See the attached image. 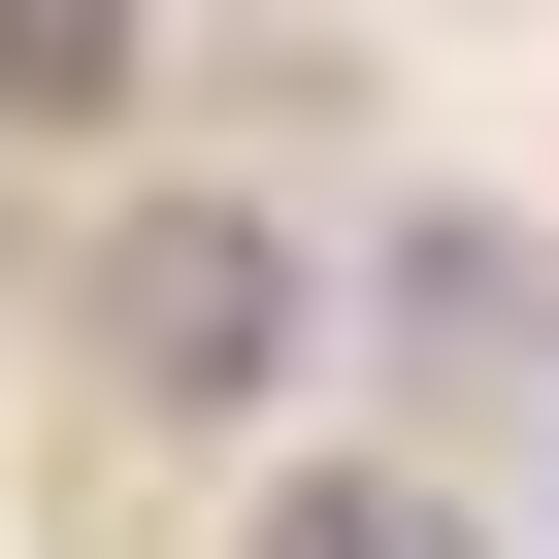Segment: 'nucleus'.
<instances>
[{"instance_id":"3","label":"nucleus","mask_w":559,"mask_h":559,"mask_svg":"<svg viewBox=\"0 0 559 559\" xmlns=\"http://www.w3.org/2000/svg\"><path fill=\"white\" fill-rule=\"evenodd\" d=\"M132 99V0H0V132H99Z\"/></svg>"},{"instance_id":"1","label":"nucleus","mask_w":559,"mask_h":559,"mask_svg":"<svg viewBox=\"0 0 559 559\" xmlns=\"http://www.w3.org/2000/svg\"><path fill=\"white\" fill-rule=\"evenodd\" d=\"M263 362H297V230H263V198H132V230H99V395L230 428Z\"/></svg>"},{"instance_id":"2","label":"nucleus","mask_w":559,"mask_h":559,"mask_svg":"<svg viewBox=\"0 0 559 559\" xmlns=\"http://www.w3.org/2000/svg\"><path fill=\"white\" fill-rule=\"evenodd\" d=\"M230 559H461V493H428V461H297Z\"/></svg>"}]
</instances>
